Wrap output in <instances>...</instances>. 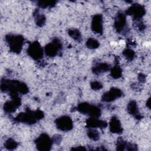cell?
<instances>
[{
	"mask_svg": "<svg viewBox=\"0 0 151 151\" xmlns=\"http://www.w3.org/2000/svg\"><path fill=\"white\" fill-rule=\"evenodd\" d=\"M57 124L58 126V128H60L61 130H66L71 128V122L68 117H64L58 120Z\"/></svg>",
	"mask_w": 151,
	"mask_h": 151,
	"instance_id": "6da1fadb",
	"label": "cell"
},
{
	"mask_svg": "<svg viewBox=\"0 0 151 151\" xmlns=\"http://www.w3.org/2000/svg\"><path fill=\"white\" fill-rule=\"evenodd\" d=\"M50 140L48 136H44L42 135L41 137H40L37 142V147H41L40 150H47L48 149V147L50 146Z\"/></svg>",
	"mask_w": 151,
	"mask_h": 151,
	"instance_id": "7a4b0ae2",
	"label": "cell"
},
{
	"mask_svg": "<svg viewBox=\"0 0 151 151\" xmlns=\"http://www.w3.org/2000/svg\"><path fill=\"white\" fill-rule=\"evenodd\" d=\"M120 96V93L119 90H114L109 91L107 93V94H106L104 95V100L106 101H110L112 100H114L117 97H119Z\"/></svg>",
	"mask_w": 151,
	"mask_h": 151,
	"instance_id": "3957f363",
	"label": "cell"
},
{
	"mask_svg": "<svg viewBox=\"0 0 151 151\" xmlns=\"http://www.w3.org/2000/svg\"><path fill=\"white\" fill-rule=\"evenodd\" d=\"M6 147L8 149H12V148H14L16 146V143H15V142L11 141V140H9L6 143Z\"/></svg>",
	"mask_w": 151,
	"mask_h": 151,
	"instance_id": "277c9868",
	"label": "cell"
},
{
	"mask_svg": "<svg viewBox=\"0 0 151 151\" xmlns=\"http://www.w3.org/2000/svg\"><path fill=\"white\" fill-rule=\"evenodd\" d=\"M99 21H99V19H98V20L96 21V22H97V24H98V23L99 22ZM94 27H97V28H98L100 27H99V26H98V25H97V24H94Z\"/></svg>",
	"mask_w": 151,
	"mask_h": 151,
	"instance_id": "5b68a950",
	"label": "cell"
}]
</instances>
